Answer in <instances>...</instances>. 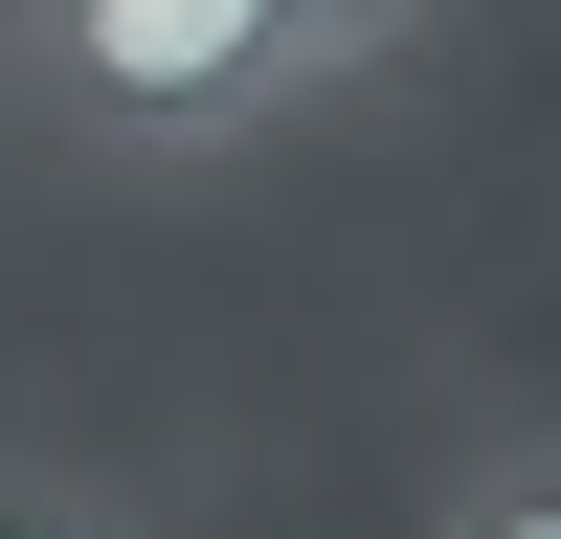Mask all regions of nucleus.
Wrapping results in <instances>:
<instances>
[{
	"label": "nucleus",
	"instance_id": "1",
	"mask_svg": "<svg viewBox=\"0 0 561 539\" xmlns=\"http://www.w3.org/2000/svg\"><path fill=\"white\" fill-rule=\"evenodd\" d=\"M314 45L293 0H0V113L45 158H113V180H225L314 113Z\"/></svg>",
	"mask_w": 561,
	"mask_h": 539
},
{
	"label": "nucleus",
	"instance_id": "4",
	"mask_svg": "<svg viewBox=\"0 0 561 539\" xmlns=\"http://www.w3.org/2000/svg\"><path fill=\"white\" fill-rule=\"evenodd\" d=\"M0 539H135V517H113L90 472H23V449H0Z\"/></svg>",
	"mask_w": 561,
	"mask_h": 539
},
{
	"label": "nucleus",
	"instance_id": "2",
	"mask_svg": "<svg viewBox=\"0 0 561 539\" xmlns=\"http://www.w3.org/2000/svg\"><path fill=\"white\" fill-rule=\"evenodd\" d=\"M427 539H561V427H517V449H472Z\"/></svg>",
	"mask_w": 561,
	"mask_h": 539
},
{
	"label": "nucleus",
	"instance_id": "3",
	"mask_svg": "<svg viewBox=\"0 0 561 539\" xmlns=\"http://www.w3.org/2000/svg\"><path fill=\"white\" fill-rule=\"evenodd\" d=\"M427 23H449V0H293V45H314V68H337V90H359V68H404V45H427Z\"/></svg>",
	"mask_w": 561,
	"mask_h": 539
}]
</instances>
